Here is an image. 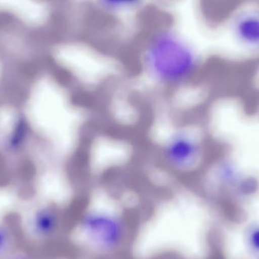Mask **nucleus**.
I'll return each instance as SVG.
<instances>
[{
	"instance_id": "2",
	"label": "nucleus",
	"mask_w": 259,
	"mask_h": 259,
	"mask_svg": "<svg viewBox=\"0 0 259 259\" xmlns=\"http://www.w3.org/2000/svg\"><path fill=\"white\" fill-rule=\"evenodd\" d=\"M209 150L205 137L190 131H177L169 135L161 148V159L176 172L190 173L205 162Z\"/></svg>"
},
{
	"instance_id": "5",
	"label": "nucleus",
	"mask_w": 259,
	"mask_h": 259,
	"mask_svg": "<svg viewBox=\"0 0 259 259\" xmlns=\"http://www.w3.org/2000/svg\"><path fill=\"white\" fill-rule=\"evenodd\" d=\"M236 45L248 54L259 56V7H247L236 12L229 25Z\"/></svg>"
},
{
	"instance_id": "7",
	"label": "nucleus",
	"mask_w": 259,
	"mask_h": 259,
	"mask_svg": "<svg viewBox=\"0 0 259 259\" xmlns=\"http://www.w3.org/2000/svg\"><path fill=\"white\" fill-rule=\"evenodd\" d=\"M12 234L9 227L0 224V259L6 258L12 247Z\"/></svg>"
},
{
	"instance_id": "9",
	"label": "nucleus",
	"mask_w": 259,
	"mask_h": 259,
	"mask_svg": "<svg viewBox=\"0 0 259 259\" xmlns=\"http://www.w3.org/2000/svg\"><path fill=\"white\" fill-rule=\"evenodd\" d=\"M101 2L108 9L120 10L133 7L138 4L140 0H101Z\"/></svg>"
},
{
	"instance_id": "6",
	"label": "nucleus",
	"mask_w": 259,
	"mask_h": 259,
	"mask_svg": "<svg viewBox=\"0 0 259 259\" xmlns=\"http://www.w3.org/2000/svg\"><path fill=\"white\" fill-rule=\"evenodd\" d=\"M59 227V219L56 211L50 208H42L30 219L29 230L36 238L47 240L56 234Z\"/></svg>"
},
{
	"instance_id": "10",
	"label": "nucleus",
	"mask_w": 259,
	"mask_h": 259,
	"mask_svg": "<svg viewBox=\"0 0 259 259\" xmlns=\"http://www.w3.org/2000/svg\"><path fill=\"white\" fill-rule=\"evenodd\" d=\"M254 99H255V112L259 119V79L254 89Z\"/></svg>"
},
{
	"instance_id": "1",
	"label": "nucleus",
	"mask_w": 259,
	"mask_h": 259,
	"mask_svg": "<svg viewBox=\"0 0 259 259\" xmlns=\"http://www.w3.org/2000/svg\"><path fill=\"white\" fill-rule=\"evenodd\" d=\"M143 59L149 77L168 87L193 80L201 66V58L196 49L170 30H160L149 39Z\"/></svg>"
},
{
	"instance_id": "11",
	"label": "nucleus",
	"mask_w": 259,
	"mask_h": 259,
	"mask_svg": "<svg viewBox=\"0 0 259 259\" xmlns=\"http://www.w3.org/2000/svg\"><path fill=\"white\" fill-rule=\"evenodd\" d=\"M5 259H30L27 255H23V254H15V255L7 256Z\"/></svg>"
},
{
	"instance_id": "3",
	"label": "nucleus",
	"mask_w": 259,
	"mask_h": 259,
	"mask_svg": "<svg viewBox=\"0 0 259 259\" xmlns=\"http://www.w3.org/2000/svg\"><path fill=\"white\" fill-rule=\"evenodd\" d=\"M211 184L231 196L245 198L259 189V177L231 155L218 158L211 165Z\"/></svg>"
},
{
	"instance_id": "8",
	"label": "nucleus",
	"mask_w": 259,
	"mask_h": 259,
	"mask_svg": "<svg viewBox=\"0 0 259 259\" xmlns=\"http://www.w3.org/2000/svg\"><path fill=\"white\" fill-rule=\"evenodd\" d=\"M246 233V246L252 255L259 258V225H252Z\"/></svg>"
},
{
	"instance_id": "4",
	"label": "nucleus",
	"mask_w": 259,
	"mask_h": 259,
	"mask_svg": "<svg viewBox=\"0 0 259 259\" xmlns=\"http://www.w3.org/2000/svg\"><path fill=\"white\" fill-rule=\"evenodd\" d=\"M82 228L97 247L105 250L118 247L125 235L122 220L103 211L88 212L83 218Z\"/></svg>"
}]
</instances>
